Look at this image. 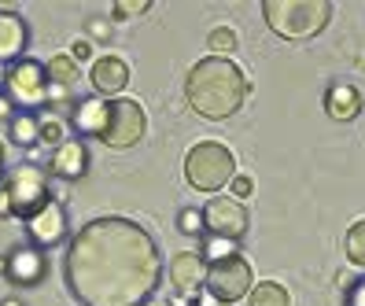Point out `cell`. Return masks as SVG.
<instances>
[{"label": "cell", "instance_id": "cell-30", "mask_svg": "<svg viewBox=\"0 0 365 306\" xmlns=\"http://www.w3.org/2000/svg\"><path fill=\"white\" fill-rule=\"evenodd\" d=\"M0 218H11V203H8V192L0 188Z\"/></svg>", "mask_w": 365, "mask_h": 306}, {"label": "cell", "instance_id": "cell-32", "mask_svg": "<svg viewBox=\"0 0 365 306\" xmlns=\"http://www.w3.org/2000/svg\"><path fill=\"white\" fill-rule=\"evenodd\" d=\"M0 173H4V144H0Z\"/></svg>", "mask_w": 365, "mask_h": 306}, {"label": "cell", "instance_id": "cell-3", "mask_svg": "<svg viewBox=\"0 0 365 306\" xmlns=\"http://www.w3.org/2000/svg\"><path fill=\"white\" fill-rule=\"evenodd\" d=\"M262 15H266V23L277 37L307 41V37H317L329 26L332 4L329 0H266Z\"/></svg>", "mask_w": 365, "mask_h": 306}, {"label": "cell", "instance_id": "cell-25", "mask_svg": "<svg viewBox=\"0 0 365 306\" xmlns=\"http://www.w3.org/2000/svg\"><path fill=\"white\" fill-rule=\"evenodd\" d=\"M148 8H152L148 0H118V4H115V15H118V19H133V15H144Z\"/></svg>", "mask_w": 365, "mask_h": 306}, {"label": "cell", "instance_id": "cell-19", "mask_svg": "<svg viewBox=\"0 0 365 306\" xmlns=\"http://www.w3.org/2000/svg\"><path fill=\"white\" fill-rule=\"evenodd\" d=\"M251 306H292L288 299V288L277 280H259L251 288Z\"/></svg>", "mask_w": 365, "mask_h": 306}, {"label": "cell", "instance_id": "cell-1", "mask_svg": "<svg viewBox=\"0 0 365 306\" xmlns=\"http://www.w3.org/2000/svg\"><path fill=\"white\" fill-rule=\"evenodd\" d=\"M63 277L81 306H144L159 288L163 258L137 222L96 218L67 244Z\"/></svg>", "mask_w": 365, "mask_h": 306}, {"label": "cell", "instance_id": "cell-9", "mask_svg": "<svg viewBox=\"0 0 365 306\" xmlns=\"http://www.w3.org/2000/svg\"><path fill=\"white\" fill-rule=\"evenodd\" d=\"M203 222L210 236H222V240H244L247 233V210L240 200H210L203 207Z\"/></svg>", "mask_w": 365, "mask_h": 306}, {"label": "cell", "instance_id": "cell-12", "mask_svg": "<svg viewBox=\"0 0 365 306\" xmlns=\"http://www.w3.org/2000/svg\"><path fill=\"white\" fill-rule=\"evenodd\" d=\"M89 81H93L96 96H115L118 100V93L130 85V67H125V59H118V56H100L89 71Z\"/></svg>", "mask_w": 365, "mask_h": 306}, {"label": "cell", "instance_id": "cell-20", "mask_svg": "<svg viewBox=\"0 0 365 306\" xmlns=\"http://www.w3.org/2000/svg\"><path fill=\"white\" fill-rule=\"evenodd\" d=\"M48 78H52V85H74V81H78V63H74V56H71V52L52 56V59H48Z\"/></svg>", "mask_w": 365, "mask_h": 306}, {"label": "cell", "instance_id": "cell-21", "mask_svg": "<svg viewBox=\"0 0 365 306\" xmlns=\"http://www.w3.org/2000/svg\"><path fill=\"white\" fill-rule=\"evenodd\" d=\"M347 258H351V266L365 270V218L347 229Z\"/></svg>", "mask_w": 365, "mask_h": 306}, {"label": "cell", "instance_id": "cell-15", "mask_svg": "<svg viewBox=\"0 0 365 306\" xmlns=\"http://www.w3.org/2000/svg\"><path fill=\"white\" fill-rule=\"evenodd\" d=\"M325 111L336 122H351L361 111V93L354 89L351 81H332L325 89Z\"/></svg>", "mask_w": 365, "mask_h": 306}, {"label": "cell", "instance_id": "cell-22", "mask_svg": "<svg viewBox=\"0 0 365 306\" xmlns=\"http://www.w3.org/2000/svg\"><path fill=\"white\" fill-rule=\"evenodd\" d=\"M207 45H210V52H214V56H222V59H229V52L236 49V34H232L229 26H218V30H210V37H207Z\"/></svg>", "mask_w": 365, "mask_h": 306}, {"label": "cell", "instance_id": "cell-18", "mask_svg": "<svg viewBox=\"0 0 365 306\" xmlns=\"http://www.w3.org/2000/svg\"><path fill=\"white\" fill-rule=\"evenodd\" d=\"M41 122H45V118H37L34 111H19V115H11V122H8L11 144H19V148H34V144H41Z\"/></svg>", "mask_w": 365, "mask_h": 306}, {"label": "cell", "instance_id": "cell-23", "mask_svg": "<svg viewBox=\"0 0 365 306\" xmlns=\"http://www.w3.org/2000/svg\"><path fill=\"white\" fill-rule=\"evenodd\" d=\"M178 229L185 233V236H207V222H203V210H181L178 214Z\"/></svg>", "mask_w": 365, "mask_h": 306}, {"label": "cell", "instance_id": "cell-6", "mask_svg": "<svg viewBox=\"0 0 365 306\" xmlns=\"http://www.w3.org/2000/svg\"><path fill=\"white\" fill-rule=\"evenodd\" d=\"M4 192H8V203H11V214L15 218H34L45 203H52L56 195H52V185H48V173L34 166V163H23V166H15L8 173V181H4Z\"/></svg>", "mask_w": 365, "mask_h": 306}, {"label": "cell", "instance_id": "cell-13", "mask_svg": "<svg viewBox=\"0 0 365 306\" xmlns=\"http://www.w3.org/2000/svg\"><path fill=\"white\" fill-rule=\"evenodd\" d=\"M30 45V30H26V19L23 15H15V11H0V63H19V59H26Z\"/></svg>", "mask_w": 365, "mask_h": 306}, {"label": "cell", "instance_id": "cell-33", "mask_svg": "<svg viewBox=\"0 0 365 306\" xmlns=\"http://www.w3.org/2000/svg\"><path fill=\"white\" fill-rule=\"evenodd\" d=\"M4 306H23V302H15V299H8V302H4Z\"/></svg>", "mask_w": 365, "mask_h": 306}, {"label": "cell", "instance_id": "cell-27", "mask_svg": "<svg viewBox=\"0 0 365 306\" xmlns=\"http://www.w3.org/2000/svg\"><path fill=\"white\" fill-rule=\"evenodd\" d=\"M71 56H74V63H81V59H89V56H93V49H89V41H74V45H71Z\"/></svg>", "mask_w": 365, "mask_h": 306}, {"label": "cell", "instance_id": "cell-16", "mask_svg": "<svg viewBox=\"0 0 365 306\" xmlns=\"http://www.w3.org/2000/svg\"><path fill=\"white\" fill-rule=\"evenodd\" d=\"M74 133L78 137H103V129H107V100L103 96H89V100H81L74 107Z\"/></svg>", "mask_w": 365, "mask_h": 306}, {"label": "cell", "instance_id": "cell-17", "mask_svg": "<svg viewBox=\"0 0 365 306\" xmlns=\"http://www.w3.org/2000/svg\"><path fill=\"white\" fill-rule=\"evenodd\" d=\"M85 170H89V151H85V144L78 137L63 141L52 151V173H59V178H81Z\"/></svg>", "mask_w": 365, "mask_h": 306}, {"label": "cell", "instance_id": "cell-29", "mask_svg": "<svg viewBox=\"0 0 365 306\" xmlns=\"http://www.w3.org/2000/svg\"><path fill=\"white\" fill-rule=\"evenodd\" d=\"M89 30H93L96 37H107V34H111V26H107L103 19H93V26H89Z\"/></svg>", "mask_w": 365, "mask_h": 306}, {"label": "cell", "instance_id": "cell-8", "mask_svg": "<svg viewBox=\"0 0 365 306\" xmlns=\"http://www.w3.org/2000/svg\"><path fill=\"white\" fill-rule=\"evenodd\" d=\"M144 137V107L137 100H107V129H103V144L107 148H133Z\"/></svg>", "mask_w": 365, "mask_h": 306}, {"label": "cell", "instance_id": "cell-7", "mask_svg": "<svg viewBox=\"0 0 365 306\" xmlns=\"http://www.w3.org/2000/svg\"><path fill=\"white\" fill-rule=\"evenodd\" d=\"M255 288V273H251V262L236 251L229 258H218V262H210V270H207V292L214 302H240L247 299Z\"/></svg>", "mask_w": 365, "mask_h": 306}, {"label": "cell", "instance_id": "cell-28", "mask_svg": "<svg viewBox=\"0 0 365 306\" xmlns=\"http://www.w3.org/2000/svg\"><path fill=\"white\" fill-rule=\"evenodd\" d=\"M347 302L351 306H365V280H358L354 288H351V295H347Z\"/></svg>", "mask_w": 365, "mask_h": 306}, {"label": "cell", "instance_id": "cell-11", "mask_svg": "<svg viewBox=\"0 0 365 306\" xmlns=\"http://www.w3.org/2000/svg\"><path fill=\"white\" fill-rule=\"evenodd\" d=\"M207 270H210V262L203 258V251H181L170 262V280H174L185 295H192L207 284Z\"/></svg>", "mask_w": 365, "mask_h": 306}, {"label": "cell", "instance_id": "cell-14", "mask_svg": "<svg viewBox=\"0 0 365 306\" xmlns=\"http://www.w3.org/2000/svg\"><path fill=\"white\" fill-rule=\"evenodd\" d=\"M8 280L19 284V288H26V284H41V277H45L48 262L45 255H41V248H15L8 255Z\"/></svg>", "mask_w": 365, "mask_h": 306}, {"label": "cell", "instance_id": "cell-5", "mask_svg": "<svg viewBox=\"0 0 365 306\" xmlns=\"http://www.w3.org/2000/svg\"><path fill=\"white\" fill-rule=\"evenodd\" d=\"M4 96L23 107V111H34V107H45L52 100V78H48V67L37 59H19L4 71Z\"/></svg>", "mask_w": 365, "mask_h": 306}, {"label": "cell", "instance_id": "cell-10", "mask_svg": "<svg viewBox=\"0 0 365 306\" xmlns=\"http://www.w3.org/2000/svg\"><path fill=\"white\" fill-rule=\"evenodd\" d=\"M26 233L34 240V248H56L63 236H67V207L59 200L45 203L34 218H26Z\"/></svg>", "mask_w": 365, "mask_h": 306}, {"label": "cell", "instance_id": "cell-31", "mask_svg": "<svg viewBox=\"0 0 365 306\" xmlns=\"http://www.w3.org/2000/svg\"><path fill=\"white\" fill-rule=\"evenodd\" d=\"M8 115H11V100L0 96V118H8Z\"/></svg>", "mask_w": 365, "mask_h": 306}, {"label": "cell", "instance_id": "cell-26", "mask_svg": "<svg viewBox=\"0 0 365 306\" xmlns=\"http://www.w3.org/2000/svg\"><path fill=\"white\" fill-rule=\"evenodd\" d=\"M251 192H255V181L247 178V173H236V178H232V195H236V200H247Z\"/></svg>", "mask_w": 365, "mask_h": 306}, {"label": "cell", "instance_id": "cell-4", "mask_svg": "<svg viewBox=\"0 0 365 306\" xmlns=\"http://www.w3.org/2000/svg\"><path fill=\"white\" fill-rule=\"evenodd\" d=\"M236 178V159L232 151L218 141H203L188 151L185 159V181L196 192H218L225 185H232Z\"/></svg>", "mask_w": 365, "mask_h": 306}, {"label": "cell", "instance_id": "cell-24", "mask_svg": "<svg viewBox=\"0 0 365 306\" xmlns=\"http://www.w3.org/2000/svg\"><path fill=\"white\" fill-rule=\"evenodd\" d=\"M41 144H63V122L59 118H45L41 122Z\"/></svg>", "mask_w": 365, "mask_h": 306}, {"label": "cell", "instance_id": "cell-2", "mask_svg": "<svg viewBox=\"0 0 365 306\" xmlns=\"http://www.w3.org/2000/svg\"><path fill=\"white\" fill-rule=\"evenodd\" d=\"M251 93V85L244 78V71L236 67L232 59H222V56H207L200 59L196 67L188 71L185 78V100L196 115L218 122V118H229L244 107Z\"/></svg>", "mask_w": 365, "mask_h": 306}]
</instances>
